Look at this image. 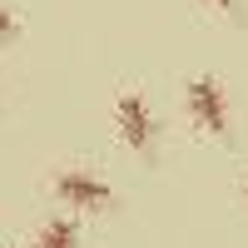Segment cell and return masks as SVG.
Returning a JSON list of instances; mask_svg holds the SVG:
<instances>
[{
    "label": "cell",
    "mask_w": 248,
    "mask_h": 248,
    "mask_svg": "<svg viewBox=\"0 0 248 248\" xmlns=\"http://www.w3.org/2000/svg\"><path fill=\"white\" fill-rule=\"evenodd\" d=\"M10 35H15V15H10L5 5H0V45H5V40H10Z\"/></svg>",
    "instance_id": "5b68a950"
},
{
    "label": "cell",
    "mask_w": 248,
    "mask_h": 248,
    "mask_svg": "<svg viewBox=\"0 0 248 248\" xmlns=\"http://www.w3.org/2000/svg\"><path fill=\"white\" fill-rule=\"evenodd\" d=\"M209 5H214V10H223V15H233V10H238V0H209Z\"/></svg>",
    "instance_id": "8992f818"
},
{
    "label": "cell",
    "mask_w": 248,
    "mask_h": 248,
    "mask_svg": "<svg viewBox=\"0 0 248 248\" xmlns=\"http://www.w3.org/2000/svg\"><path fill=\"white\" fill-rule=\"evenodd\" d=\"M75 223L70 218H55V223H45V233H40V243L35 248H75Z\"/></svg>",
    "instance_id": "277c9868"
},
{
    "label": "cell",
    "mask_w": 248,
    "mask_h": 248,
    "mask_svg": "<svg viewBox=\"0 0 248 248\" xmlns=\"http://www.w3.org/2000/svg\"><path fill=\"white\" fill-rule=\"evenodd\" d=\"M114 119H119V134H124L129 149H149V144H154V114H149V105H144L139 94H124Z\"/></svg>",
    "instance_id": "3957f363"
},
{
    "label": "cell",
    "mask_w": 248,
    "mask_h": 248,
    "mask_svg": "<svg viewBox=\"0 0 248 248\" xmlns=\"http://www.w3.org/2000/svg\"><path fill=\"white\" fill-rule=\"evenodd\" d=\"M55 194L70 203V209H90V214H99V209H109L114 203V194H109V184H99V179H90L85 169H65L55 179Z\"/></svg>",
    "instance_id": "7a4b0ae2"
},
{
    "label": "cell",
    "mask_w": 248,
    "mask_h": 248,
    "mask_svg": "<svg viewBox=\"0 0 248 248\" xmlns=\"http://www.w3.org/2000/svg\"><path fill=\"white\" fill-rule=\"evenodd\" d=\"M189 114L203 134H229V94L218 90V79H189Z\"/></svg>",
    "instance_id": "6da1fadb"
}]
</instances>
